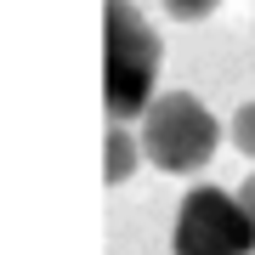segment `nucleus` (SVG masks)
Listing matches in <instances>:
<instances>
[{
  "mask_svg": "<svg viewBox=\"0 0 255 255\" xmlns=\"http://www.w3.org/2000/svg\"><path fill=\"white\" fill-rule=\"evenodd\" d=\"M216 142H221V125L193 91H164L142 114V159L159 164V170H170V176L204 170L210 153H216Z\"/></svg>",
  "mask_w": 255,
  "mask_h": 255,
  "instance_id": "nucleus-2",
  "label": "nucleus"
},
{
  "mask_svg": "<svg viewBox=\"0 0 255 255\" xmlns=\"http://www.w3.org/2000/svg\"><path fill=\"white\" fill-rule=\"evenodd\" d=\"M102 40H108V57H102V68H108V80H102V97H108V119L114 125H125V119H142L153 108V85H159V34L147 28V17L130 0H108V28H102Z\"/></svg>",
  "mask_w": 255,
  "mask_h": 255,
  "instance_id": "nucleus-1",
  "label": "nucleus"
},
{
  "mask_svg": "<svg viewBox=\"0 0 255 255\" xmlns=\"http://www.w3.org/2000/svg\"><path fill=\"white\" fill-rule=\"evenodd\" d=\"M136 153H142V136H130L125 125H108V170H102V176L119 187L130 170H136Z\"/></svg>",
  "mask_w": 255,
  "mask_h": 255,
  "instance_id": "nucleus-4",
  "label": "nucleus"
},
{
  "mask_svg": "<svg viewBox=\"0 0 255 255\" xmlns=\"http://www.w3.org/2000/svg\"><path fill=\"white\" fill-rule=\"evenodd\" d=\"M238 199H244V204H250V216H255V176H250L244 187H238Z\"/></svg>",
  "mask_w": 255,
  "mask_h": 255,
  "instance_id": "nucleus-7",
  "label": "nucleus"
},
{
  "mask_svg": "<svg viewBox=\"0 0 255 255\" xmlns=\"http://www.w3.org/2000/svg\"><path fill=\"white\" fill-rule=\"evenodd\" d=\"M233 147L255 159V102H244V108L233 114Z\"/></svg>",
  "mask_w": 255,
  "mask_h": 255,
  "instance_id": "nucleus-5",
  "label": "nucleus"
},
{
  "mask_svg": "<svg viewBox=\"0 0 255 255\" xmlns=\"http://www.w3.org/2000/svg\"><path fill=\"white\" fill-rule=\"evenodd\" d=\"M221 0H164V11L170 17H182V23H199V17H210Z\"/></svg>",
  "mask_w": 255,
  "mask_h": 255,
  "instance_id": "nucleus-6",
  "label": "nucleus"
},
{
  "mask_svg": "<svg viewBox=\"0 0 255 255\" xmlns=\"http://www.w3.org/2000/svg\"><path fill=\"white\" fill-rule=\"evenodd\" d=\"M176 255H255V216L227 187H193L170 227Z\"/></svg>",
  "mask_w": 255,
  "mask_h": 255,
  "instance_id": "nucleus-3",
  "label": "nucleus"
}]
</instances>
